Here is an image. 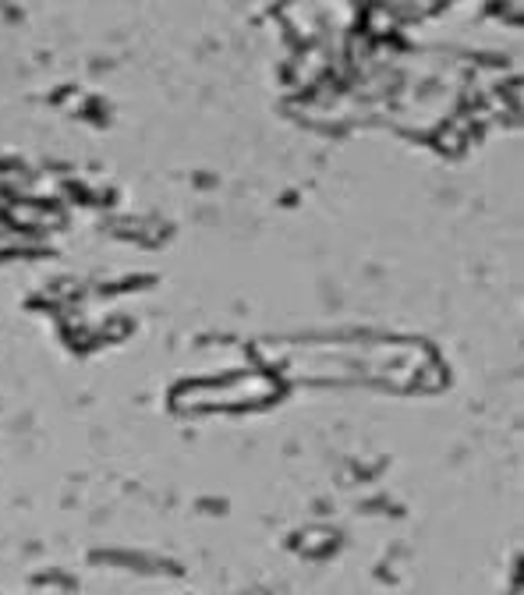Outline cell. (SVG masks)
Masks as SVG:
<instances>
[{
	"label": "cell",
	"mask_w": 524,
	"mask_h": 595,
	"mask_svg": "<svg viewBox=\"0 0 524 595\" xmlns=\"http://www.w3.org/2000/svg\"><path fill=\"white\" fill-rule=\"evenodd\" d=\"M191 408H248L259 404L273 394V379L270 376H234L227 383H206L191 390Z\"/></svg>",
	"instance_id": "obj_1"
}]
</instances>
